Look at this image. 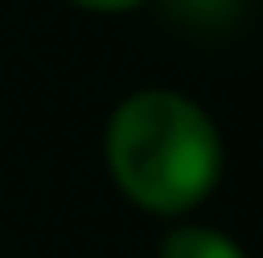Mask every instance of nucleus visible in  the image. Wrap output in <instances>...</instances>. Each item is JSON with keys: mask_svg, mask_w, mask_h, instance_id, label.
Returning a JSON list of instances; mask_svg holds the SVG:
<instances>
[{"mask_svg": "<svg viewBox=\"0 0 263 258\" xmlns=\"http://www.w3.org/2000/svg\"><path fill=\"white\" fill-rule=\"evenodd\" d=\"M224 166V132L215 112L185 88H132L103 117L107 185L146 220H195L215 200Z\"/></svg>", "mask_w": 263, "mask_h": 258, "instance_id": "f257e3e1", "label": "nucleus"}, {"mask_svg": "<svg viewBox=\"0 0 263 258\" xmlns=\"http://www.w3.org/2000/svg\"><path fill=\"white\" fill-rule=\"evenodd\" d=\"M156 258H249V249L229 229H219V224L176 220V224H166V234H161Z\"/></svg>", "mask_w": 263, "mask_h": 258, "instance_id": "f03ea898", "label": "nucleus"}, {"mask_svg": "<svg viewBox=\"0 0 263 258\" xmlns=\"http://www.w3.org/2000/svg\"><path fill=\"white\" fill-rule=\"evenodd\" d=\"M171 19L190 29H219V25H234L239 15L249 10V0H161Z\"/></svg>", "mask_w": 263, "mask_h": 258, "instance_id": "7ed1b4c3", "label": "nucleus"}, {"mask_svg": "<svg viewBox=\"0 0 263 258\" xmlns=\"http://www.w3.org/2000/svg\"><path fill=\"white\" fill-rule=\"evenodd\" d=\"M64 5L83 10V15H132V10H141L146 0H64Z\"/></svg>", "mask_w": 263, "mask_h": 258, "instance_id": "20e7f679", "label": "nucleus"}, {"mask_svg": "<svg viewBox=\"0 0 263 258\" xmlns=\"http://www.w3.org/2000/svg\"><path fill=\"white\" fill-rule=\"evenodd\" d=\"M0 258H5V253H0Z\"/></svg>", "mask_w": 263, "mask_h": 258, "instance_id": "39448f33", "label": "nucleus"}]
</instances>
